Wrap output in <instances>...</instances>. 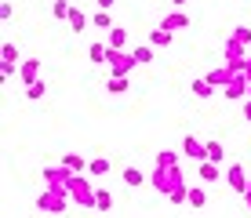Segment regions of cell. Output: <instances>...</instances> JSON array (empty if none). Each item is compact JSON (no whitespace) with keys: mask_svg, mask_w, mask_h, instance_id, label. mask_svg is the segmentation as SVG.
Masks as SVG:
<instances>
[{"mask_svg":"<svg viewBox=\"0 0 251 218\" xmlns=\"http://www.w3.org/2000/svg\"><path fill=\"white\" fill-rule=\"evenodd\" d=\"M150 182H153V189H157V193H164L168 196L171 189H178L186 182V174H182V164H175V168H157V164H153V174H150Z\"/></svg>","mask_w":251,"mask_h":218,"instance_id":"6da1fadb","label":"cell"},{"mask_svg":"<svg viewBox=\"0 0 251 218\" xmlns=\"http://www.w3.org/2000/svg\"><path fill=\"white\" fill-rule=\"evenodd\" d=\"M69 204H73L69 189H48L44 186V193L37 196V211H44V215H62Z\"/></svg>","mask_w":251,"mask_h":218,"instance_id":"7a4b0ae2","label":"cell"},{"mask_svg":"<svg viewBox=\"0 0 251 218\" xmlns=\"http://www.w3.org/2000/svg\"><path fill=\"white\" fill-rule=\"evenodd\" d=\"M69 196H73V204H80L84 211H95V200H99V189L88 182V174H73V182H69Z\"/></svg>","mask_w":251,"mask_h":218,"instance_id":"3957f363","label":"cell"},{"mask_svg":"<svg viewBox=\"0 0 251 218\" xmlns=\"http://www.w3.org/2000/svg\"><path fill=\"white\" fill-rule=\"evenodd\" d=\"M109 76H131V69L138 66L135 62V55L131 51H117V48H109Z\"/></svg>","mask_w":251,"mask_h":218,"instance_id":"277c9868","label":"cell"},{"mask_svg":"<svg viewBox=\"0 0 251 218\" xmlns=\"http://www.w3.org/2000/svg\"><path fill=\"white\" fill-rule=\"evenodd\" d=\"M40 178H44L48 189H69V182H73V171L62 168V164H48V168L40 171Z\"/></svg>","mask_w":251,"mask_h":218,"instance_id":"5b68a950","label":"cell"},{"mask_svg":"<svg viewBox=\"0 0 251 218\" xmlns=\"http://www.w3.org/2000/svg\"><path fill=\"white\" fill-rule=\"evenodd\" d=\"M248 174H244V164H237V160H233L229 164V168H226V186L233 189V193H240V196H244L248 193Z\"/></svg>","mask_w":251,"mask_h":218,"instance_id":"8992f818","label":"cell"},{"mask_svg":"<svg viewBox=\"0 0 251 218\" xmlns=\"http://www.w3.org/2000/svg\"><path fill=\"white\" fill-rule=\"evenodd\" d=\"M248 84H251L248 76H244V73H237L226 87H222V98H226V102H244V98H248Z\"/></svg>","mask_w":251,"mask_h":218,"instance_id":"52a82bcc","label":"cell"},{"mask_svg":"<svg viewBox=\"0 0 251 218\" xmlns=\"http://www.w3.org/2000/svg\"><path fill=\"white\" fill-rule=\"evenodd\" d=\"M182 156H189V160H207V142H201L197 135H186L182 138Z\"/></svg>","mask_w":251,"mask_h":218,"instance_id":"ba28073f","label":"cell"},{"mask_svg":"<svg viewBox=\"0 0 251 218\" xmlns=\"http://www.w3.org/2000/svg\"><path fill=\"white\" fill-rule=\"evenodd\" d=\"M197 178H201L204 186H211V182L226 178V171H222V164H215V160H201L197 164Z\"/></svg>","mask_w":251,"mask_h":218,"instance_id":"9c48e42d","label":"cell"},{"mask_svg":"<svg viewBox=\"0 0 251 218\" xmlns=\"http://www.w3.org/2000/svg\"><path fill=\"white\" fill-rule=\"evenodd\" d=\"M19 80H22L25 87L40 80V58H22V66H19Z\"/></svg>","mask_w":251,"mask_h":218,"instance_id":"30bf717a","label":"cell"},{"mask_svg":"<svg viewBox=\"0 0 251 218\" xmlns=\"http://www.w3.org/2000/svg\"><path fill=\"white\" fill-rule=\"evenodd\" d=\"M146 44H153V48H171V44H175V33L171 29H164V25H157V29H150L146 33Z\"/></svg>","mask_w":251,"mask_h":218,"instance_id":"8fae6325","label":"cell"},{"mask_svg":"<svg viewBox=\"0 0 251 218\" xmlns=\"http://www.w3.org/2000/svg\"><path fill=\"white\" fill-rule=\"evenodd\" d=\"M164 29H171V33H178V29H189V15L182 11V7H171V15L160 22Z\"/></svg>","mask_w":251,"mask_h":218,"instance_id":"7c38bea8","label":"cell"},{"mask_svg":"<svg viewBox=\"0 0 251 218\" xmlns=\"http://www.w3.org/2000/svg\"><path fill=\"white\" fill-rule=\"evenodd\" d=\"M88 62H95V66L109 62V44L106 40H91L88 44Z\"/></svg>","mask_w":251,"mask_h":218,"instance_id":"4fadbf2b","label":"cell"},{"mask_svg":"<svg viewBox=\"0 0 251 218\" xmlns=\"http://www.w3.org/2000/svg\"><path fill=\"white\" fill-rule=\"evenodd\" d=\"M204 76H207V80H211L215 87H226V84H229V80H233V76H237V73H233L229 66H215V69H207Z\"/></svg>","mask_w":251,"mask_h":218,"instance_id":"5bb4252c","label":"cell"},{"mask_svg":"<svg viewBox=\"0 0 251 218\" xmlns=\"http://www.w3.org/2000/svg\"><path fill=\"white\" fill-rule=\"evenodd\" d=\"M58 164H62V168H69L73 174H88V160H84L80 153H62V160H58Z\"/></svg>","mask_w":251,"mask_h":218,"instance_id":"9a60e30c","label":"cell"},{"mask_svg":"<svg viewBox=\"0 0 251 218\" xmlns=\"http://www.w3.org/2000/svg\"><path fill=\"white\" fill-rule=\"evenodd\" d=\"M120 178H124L127 189H142L146 186V171L142 168H124V171H120Z\"/></svg>","mask_w":251,"mask_h":218,"instance_id":"2e32d148","label":"cell"},{"mask_svg":"<svg viewBox=\"0 0 251 218\" xmlns=\"http://www.w3.org/2000/svg\"><path fill=\"white\" fill-rule=\"evenodd\" d=\"M91 25H95V29H102V33H109V29H113V15H109V11H102V7H95V11H91Z\"/></svg>","mask_w":251,"mask_h":218,"instance_id":"e0dca14e","label":"cell"},{"mask_svg":"<svg viewBox=\"0 0 251 218\" xmlns=\"http://www.w3.org/2000/svg\"><path fill=\"white\" fill-rule=\"evenodd\" d=\"M189 91H193V98H211V95H215V84L207 80V76H197V80L189 84Z\"/></svg>","mask_w":251,"mask_h":218,"instance_id":"ac0fdd59","label":"cell"},{"mask_svg":"<svg viewBox=\"0 0 251 218\" xmlns=\"http://www.w3.org/2000/svg\"><path fill=\"white\" fill-rule=\"evenodd\" d=\"M106 44L117 51H127V29H120V25H113V29L106 33Z\"/></svg>","mask_w":251,"mask_h":218,"instance_id":"d6986e66","label":"cell"},{"mask_svg":"<svg viewBox=\"0 0 251 218\" xmlns=\"http://www.w3.org/2000/svg\"><path fill=\"white\" fill-rule=\"evenodd\" d=\"M69 15H73V4H69V0H51V19L55 22H69Z\"/></svg>","mask_w":251,"mask_h":218,"instance_id":"ffe728a7","label":"cell"},{"mask_svg":"<svg viewBox=\"0 0 251 218\" xmlns=\"http://www.w3.org/2000/svg\"><path fill=\"white\" fill-rule=\"evenodd\" d=\"M207 204H211V200H207V193H204V182H201V186H189V207L204 211Z\"/></svg>","mask_w":251,"mask_h":218,"instance_id":"44dd1931","label":"cell"},{"mask_svg":"<svg viewBox=\"0 0 251 218\" xmlns=\"http://www.w3.org/2000/svg\"><path fill=\"white\" fill-rule=\"evenodd\" d=\"M131 55H135V62H138V66H150L153 58H157V48H153V44H138Z\"/></svg>","mask_w":251,"mask_h":218,"instance_id":"7402d4cb","label":"cell"},{"mask_svg":"<svg viewBox=\"0 0 251 218\" xmlns=\"http://www.w3.org/2000/svg\"><path fill=\"white\" fill-rule=\"evenodd\" d=\"M84 29H88V15H84L80 7H73V15H69V33H76V37H80Z\"/></svg>","mask_w":251,"mask_h":218,"instance_id":"603a6c76","label":"cell"},{"mask_svg":"<svg viewBox=\"0 0 251 218\" xmlns=\"http://www.w3.org/2000/svg\"><path fill=\"white\" fill-rule=\"evenodd\" d=\"M178 153H182V149H178ZM178 153H175V149H160L157 156H153V164H157V168H175V164H178Z\"/></svg>","mask_w":251,"mask_h":218,"instance_id":"cb8c5ba5","label":"cell"},{"mask_svg":"<svg viewBox=\"0 0 251 218\" xmlns=\"http://www.w3.org/2000/svg\"><path fill=\"white\" fill-rule=\"evenodd\" d=\"M207 160H215V164H226V145H222L219 138H211V142H207Z\"/></svg>","mask_w":251,"mask_h":218,"instance_id":"d4e9b609","label":"cell"},{"mask_svg":"<svg viewBox=\"0 0 251 218\" xmlns=\"http://www.w3.org/2000/svg\"><path fill=\"white\" fill-rule=\"evenodd\" d=\"M0 62H22V58H19V48H15V40H4V44H0Z\"/></svg>","mask_w":251,"mask_h":218,"instance_id":"484cf974","label":"cell"},{"mask_svg":"<svg viewBox=\"0 0 251 218\" xmlns=\"http://www.w3.org/2000/svg\"><path fill=\"white\" fill-rule=\"evenodd\" d=\"M127 87H131V84H127V76H109V80H106V91L109 95H127Z\"/></svg>","mask_w":251,"mask_h":218,"instance_id":"4316f807","label":"cell"},{"mask_svg":"<svg viewBox=\"0 0 251 218\" xmlns=\"http://www.w3.org/2000/svg\"><path fill=\"white\" fill-rule=\"evenodd\" d=\"M95 211H102V215H109V211H113V193H109V189H99V200H95Z\"/></svg>","mask_w":251,"mask_h":218,"instance_id":"83f0119b","label":"cell"},{"mask_svg":"<svg viewBox=\"0 0 251 218\" xmlns=\"http://www.w3.org/2000/svg\"><path fill=\"white\" fill-rule=\"evenodd\" d=\"M19 66L22 62H0V84H11L19 76Z\"/></svg>","mask_w":251,"mask_h":218,"instance_id":"f1b7e54d","label":"cell"},{"mask_svg":"<svg viewBox=\"0 0 251 218\" xmlns=\"http://www.w3.org/2000/svg\"><path fill=\"white\" fill-rule=\"evenodd\" d=\"M113 171V164L106 160V156H95V160L88 164V174H109Z\"/></svg>","mask_w":251,"mask_h":218,"instance_id":"f546056e","label":"cell"},{"mask_svg":"<svg viewBox=\"0 0 251 218\" xmlns=\"http://www.w3.org/2000/svg\"><path fill=\"white\" fill-rule=\"evenodd\" d=\"M237 44H244V48H251V25H233V33H229Z\"/></svg>","mask_w":251,"mask_h":218,"instance_id":"4dcf8cb0","label":"cell"},{"mask_svg":"<svg viewBox=\"0 0 251 218\" xmlns=\"http://www.w3.org/2000/svg\"><path fill=\"white\" fill-rule=\"evenodd\" d=\"M44 95H48V84H44V80H37V84H29V87H25V98H29V102L44 98Z\"/></svg>","mask_w":251,"mask_h":218,"instance_id":"1f68e13d","label":"cell"},{"mask_svg":"<svg viewBox=\"0 0 251 218\" xmlns=\"http://www.w3.org/2000/svg\"><path fill=\"white\" fill-rule=\"evenodd\" d=\"M11 15H15L11 0H0V22H11Z\"/></svg>","mask_w":251,"mask_h":218,"instance_id":"d6a6232c","label":"cell"},{"mask_svg":"<svg viewBox=\"0 0 251 218\" xmlns=\"http://www.w3.org/2000/svg\"><path fill=\"white\" fill-rule=\"evenodd\" d=\"M240 113H244V120L251 124V98H244V102H240Z\"/></svg>","mask_w":251,"mask_h":218,"instance_id":"836d02e7","label":"cell"},{"mask_svg":"<svg viewBox=\"0 0 251 218\" xmlns=\"http://www.w3.org/2000/svg\"><path fill=\"white\" fill-rule=\"evenodd\" d=\"M117 0H95V7H102V11H113Z\"/></svg>","mask_w":251,"mask_h":218,"instance_id":"e575fe53","label":"cell"},{"mask_svg":"<svg viewBox=\"0 0 251 218\" xmlns=\"http://www.w3.org/2000/svg\"><path fill=\"white\" fill-rule=\"evenodd\" d=\"M244 207H248V215H251V182H248V193H244Z\"/></svg>","mask_w":251,"mask_h":218,"instance_id":"d590c367","label":"cell"},{"mask_svg":"<svg viewBox=\"0 0 251 218\" xmlns=\"http://www.w3.org/2000/svg\"><path fill=\"white\" fill-rule=\"evenodd\" d=\"M244 76L251 80V51H248V66H244Z\"/></svg>","mask_w":251,"mask_h":218,"instance_id":"8d00e7d4","label":"cell"},{"mask_svg":"<svg viewBox=\"0 0 251 218\" xmlns=\"http://www.w3.org/2000/svg\"><path fill=\"white\" fill-rule=\"evenodd\" d=\"M186 4V0H171V7H182Z\"/></svg>","mask_w":251,"mask_h":218,"instance_id":"74e56055","label":"cell"},{"mask_svg":"<svg viewBox=\"0 0 251 218\" xmlns=\"http://www.w3.org/2000/svg\"><path fill=\"white\" fill-rule=\"evenodd\" d=\"M248 98H251V84H248Z\"/></svg>","mask_w":251,"mask_h":218,"instance_id":"f35d334b","label":"cell"}]
</instances>
